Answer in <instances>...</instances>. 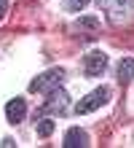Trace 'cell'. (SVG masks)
Instances as JSON below:
<instances>
[{
    "label": "cell",
    "mask_w": 134,
    "mask_h": 148,
    "mask_svg": "<svg viewBox=\"0 0 134 148\" xmlns=\"http://www.w3.org/2000/svg\"><path fill=\"white\" fill-rule=\"evenodd\" d=\"M24 116H27V102H24L22 97L8 100V105H5V119L11 121V124H19Z\"/></svg>",
    "instance_id": "obj_7"
},
{
    "label": "cell",
    "mask_w": 134,
    "mask_h": 148,
    "mask_svg": "<svg viewBox=\"0 0 134 148\" xmlns=\"http://www.w3.org/2000/svg\"><path fill=\"white\" fill-rule=\"evenodd\" d=\"M62 145H65V148H86L88 145V135L80 127H70L65 132V143H62Z\"/></svg>",
    "instance_id": "obj_6"
},
{
    "label": "cell",
    "mask_w": 134,
    "mask_h": 148,
    "mask_svg": "<svg viewBox=\"0 0 134 148\" xmlns=\"http://www.w3.org/2000/svg\"><path fill=\"white\" fill-rule=\"evenodd\" d=\"M107 67V54L105 51H91V54H86V62H83V73L88 78H97L102 75Z\"/></svg>",
    "instance_id": "obj_5"
},
{
    "label": "cell",
    "mask_w": 134,
    "mask_h": 148,
    "mask_svg": "<svg viewBox=\"0 0 134 148\" xmlns=\"http://www.w3.org/2000/svg\"><path fill=\"white\" fill-rule=\"evenodd\" d=\"M35 132H38V137H48L54 132V121L51 119H40L38 124H35Z\"/></svg>",
    "instance_id": "obj_9"
},
{
    "label": "cell",
    "mask_w": 134,
    "mask_h": 148,
    "mask_svg": "<svg viewBox=\"0 0 134 148\" xmlns=\"http://www.w3.org/2000/svg\"><path fill=\"white\" fill-rule=\"evenodd\" d=\"M107 100H110V89H107V86H102V89H94V92H88L86 97L75 105V113H78V116H86V113L102 108Z\"/></svg>",
    "instance_id": "obj_3"
},
{
    "label": "cell",
    "mask_w": 134,
    "mask_h": 148,
    "mask_svg": "<svg viewBox=\"0 0 134 148\" xmlns=\"http://www.w3.org/2000/svg\"><path fill=\"white\" fill-rule=\"evenodd\" d=\"M118 78H121L123 84L134 81V59L131 57H123L121 62H118Z\"/></svg>",
    "instance_id": "obj_8"
},
{
    "label": "cell",
    "mask_w": 134,
    "mask_h": 148,
    "mask_svg": "<svg viewBox=\"0 0 134 148\" xmlns=\"http://www.w3.org/2000/svg\"><path fill=\"white\" fill-rule=\"evenodd\" d=\"M62 81H65V70H62V67H51V70L40 73L30 84V92H51V89H56V86H62Z\"/></svg>",
    "instance_id": "obj_2"
},
{
    "label": "cell",
    "mask_w": 134,
    "mask_h": 148,
    "mask_svg": "<svg viewBox=\"0 0 134 148\" xmlns=\"http://www.w3.org/2000/svg\"><path fill=\"white\" fill-rule=\"evenodd\" d=\"M67 108H70V97H67V92L62 89V86L51 89V92H48V100L43 102V110H48V113H59V116H65Z\"/></svg>",
    "instance_id": "obj_4"
},
{
    "label": "cell",
    "mask_w": 134,
    "mask_h": 148,
    "mask_svg": "<svg viewBox=\"0 0 134 148\" xmlns=\"http://www.w3.org/2000/svg\"><path fill=\"white\" fill-rule=\"evenodd\" d=\"M8 11V0H0V22H3V16Z\"/></svg>",
    "instance_id": "obj_11"
},
{
    "label": "cell",
    "mask_w": 134,
    "mask_h": 148,
    "mask_svg": "<svg viewBox=\"0 0 134 148\" xmlns=\"http://www.w3.org/2000/svg\"><path fill=\"white\" fill-rule=\"evenodd\" d=\"M62 3H65L67 11H83V8L91 3V0H62Z\"/></svg>",
    "instance_id": "obj_10"
},
{
    "label": "cell",
    "mask_w": 134,
    "mask_h": 148,
    "mask_svg": "<svg viewBox=\"0 0 134 148\" xmlns=\"http://www.w3.org/2000/svg\"><path fill=\"white\" fill-rule=\"evenodd\" d=\"M99 11H105L113 27H131L134 24V0H97Z\"/></svg>",
    "instance_id": "obj_1"
}]
</instances>
